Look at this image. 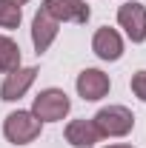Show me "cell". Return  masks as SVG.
<instances>
[{"label":"cell","instance_id":"cell-1","mask_svg":"<svg viewBox=\"0 0 146 148\" xmlns=\"http://www.w3.org/2000/svg\"><path fill=\"white\" fill-rule=\"evenodd\" d=\"M92 123L100 131V137H126L135 128V117L126 106H106L92 117Z\"/></svg>","mask_w":146,"mask_h":148},{"label":"cell","instance_id":"cell-2","mask_svg":"<svg viewBox=\"0 0 146 148\" xmlns=\"http://www.w3.org/2000/svg\"><path fill=\"white\" fill-rule=\"evenodd\" d=\"M40 128H43V123L37 120L32 111H12L3 120V134L15 145H26V143L37 140L40 137Z\"/></svg>","mask_w":146,"mask_h":148},{"label":"cell","instance_id":"cell-3","mask_svg":"<svg viewBox=\"0 0 146 148\" xmlns=\"http://www.w3.org/2000/svg\"><path fill=\"white\" fill-rule=\"evenodd\" d=\"M72 108V100L66 97V91L60 88H46L35 97V106H32V114H35L40 123H57L63 120Z\"/></svg>","mask_w":146,"mask_h":148},{"label":"cell","instance_id":"cell-4","mask_svg":"<svg viewBox=\"0 0 146 148\" xmlns=\"http://www.w3.org/2000/svg\"><path fill=\"white\" fill-rule=\"evenodd\" d=\"M40 9L52 14L57 23H86L92 14L86 0H43Z\"/></svg>","mask_w":146,"mask_h":148},{"label":"cell","instance_id":"cell-5","mask_svg":"<svg viewBox=\"0 0 146 148\" xmlns=\"http://www.w3.org/2000/svg\"><path fill=\"white\" fill-rule=\"evenodd\" d=\"M117 23L120 29H126V34L132 43H143L146 40V6L129 0L117 9Z\"/></svg>","mask_w":146,"mask_h":148},{"label":"cell","instance_id":"cell-6","mask_svg":"<svg viewBox=\"0 0 146 148\" xmlns=\"http://www.w3.org/2000/svg\"><path fill=\"white\" fill-rule=\"evenodd\" d=\"M35 77H37V69H35V66H26V69H15V71H9V74H6V80H3V86H0V100H6V103L20 100L23 94L32 88Z\"/></svg>","mask_w":146,"mask_h":148},{"label":"cell","instance_id":"cell-7","mask_svg":"<svg viewBox=\"0 0 146 148\" xmlns=\"http://www.w3.org/2000/svg\"><path fill=\"white\" fill-rule=\"evenodd\" d=\"M77 94L83 97V100H89V103H95V100H100V97H106L112 88L109 83V74H103L100 69H83V71L77 74Z\"/></svg>","mask_w":146,"mask_h":148},{"label":"cell","instance_id":"cell-8","mask_svg":"<svg viewBox=\"0 0 146 148\" xmlns=\"http://www.w3.org/2000/svg\"><path fill=\"white\" fill-rule=\"evenodd\" d=\"M92 51L100 57V60L115 63V60H120V54H123V40H120V34L115 29L103 26V29H97L95 37H92Z\"/></svg>","mask_w":146,"mask_h":148},{"label":"cell","instance_id":"cell-9","mask_svg":"<svg viewBox=\"0 0 146 148\" xmlns=\"http://www.w3.org/2000/svg\"><path fill=\"white\" fill-rule=\"evenodd\" d=\"M57 23L52 14H46L43 9L35 14V20H32V43H35V51L37 54H43L52 43H55V37H57Z\"/></svg>","mask_w":146,"mask_h":148},{"label":"cell","instance_id":"cell-10","mask_svg":"<svg viewBox=\"0 0 146 148\" xmlns=\"http://www.w3.org/2000/svg\"><path fill=\"white\" fill-rule=\"evenodd\" d=\"M100 140V131L95 128L92 120H72L66 125V143L74 148H92Z\"/></svg>","mask_w":146,"mask_h":148},{"label":"cell","instance_id":"cell-11","mask_svg":"<svg viewBox=\"0 0 146 148\" xmlns=\"http://www.w3.org/2000/svg\"><path fill=\"white\" fill-rule=\"evenodd\" d=\"M20 69V46L12 40V37L0 34V71H15Z\"/></svg>","mask_w":146,"mask_h":148},{"label":"cell","instance_id":"cell-12","mask_svg":"<svg viewBox=\"0 0 146 148\" xmlns=\"http://www.w3.org/2000/svg\"><path fill=\"white\" fill-rule=\"evenodd\" d=\"M20 26V6L12 0H0V29H17Z\"/></svg>","mask_w":146,"mask_h":148},{"label":"cell","instance_id":"cell-13","mask_svg":"<svg viewBox=\"0 0 146 148\" xmlns=\"http://www.w3.org/2000/svg\"><path fill=\"white\" fill-rule=\"evenodd\" d=\"M132 91H135L138 100H143V103H146V71L132 74Z\"/></svg>","mask_w":146,"mask_h":148},{"label":"cell","instance_id":"cell-14","mask_svg":"<svg viewBox=\"0 0 146 148\" xmlns=\"http://www.w3.org/2000/svg\"><path fill=\"white\" fill-rule=\"evenodd\" d=\"M109 148H135V145H109Z\"/></svg>","mask_w":146,"mask_h":148},{"label":"cell","instance_id":"cell-15","mask_svg":"<svg viewBox=\"0 0 146 148\" xmlns=\"http://www.w3.org/2000/svg\"><path fill=\"white\" fill-rule=\"evenodd\" d=\"M12 3H15V6H23V3H26V0H12Z\"/></svg>","mask_w":146,"mask_h":148}]
</instances>
